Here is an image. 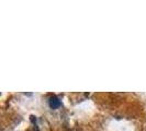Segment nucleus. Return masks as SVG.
Here are the masks:
<instances>
[{
    "label": "nucleus",
    "instance_id": "1",
    "mask_svg": "<svg viewBox=\"0 0 146 131\" xmlns=\"http://www.w3.org/2000/svg\"><path fill=\"white\" fill-rule=\"evenodd\" d=\"M50 106L53 109L58 108L59 106H60V101H59L56 96H52L51 98H50Z\"/></svg>",
    "mask_w": 146,
    "mask_h": 131
}]
</instances>
